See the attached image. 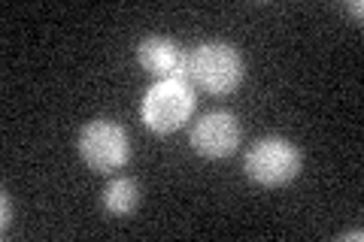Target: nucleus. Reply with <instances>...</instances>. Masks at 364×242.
Masks as SVG:
<instances>
[{"label": "nucleus", "instance_id": "obj_1", "mask_svg": "<svg viewBox=\"0 0 364 242\" xmlns=\"http://www.w3.org/2000/svg\"><path fill=\"white\" fill-rule=\"evenodd\" d=\"M186 79L207 94H231L243 82V57L228 43H203L186 55Z\"/></svg>", "mask_w": 364, "mask_h": 242}, {"label": "nucleus", "instance_id": "obj_2", "mask_svg": "<svg viewBox=\"0 0 364 242\" xmlns=\"http://www.w3.org/2000/svg\"><path fill=\"white\" fill-rule=\"evenodd\" d=\"M195 112V88L188 79H158L146 91L140 119L155 133H170L182 128Z\"/></svg>", "mask_w": 364, "mask_h": 242}, {"label": "nucleus", "instance_id": "obj_3", "mask_svg": "<svg viewBox=\"0 0 364 242\" xmlns=\"http://www.w3.org/2000/svg\"><path fill=\"white\" fill-rule=\"evenodd\" d=\"M243 170L255 185L279 188L301 172V152H298V145L282 140V136H267V140H258L246 152Z\"/></svg>", "mask_w": 364, "mask_h": 242}, {"label": "nucleus", "instance_id": "obj_4", "mask_svg": "<svg viewBox=\"0 0 364 242\" xmlns=\"http://www.w3.org/2000/svg\"><path fill=\"white\" fill-rule=\"evenodd\" d=\"M79 155L95 172H116L131 160V136L116 121L97 119L79 131Z\"/></svg>", "mask_w": 364, "mask_h": 242}, {"label": "nucleus", "instance_id": "obj_5", "mask_svg": "<svg viewBox=\"0 0 364 242\" xmlns=\"http://www.w3.org/2000/svg\"><path fill=\"white\" fill-rule=\"evenodd\" d=\"M188 143L200 158H210V160L231 158L237 152V145H240V124L225 109L207 112L195 128H191Z\"/></svg>", "mask_w": 364, "mask_h": 242}, {"label": "nucleus", "instance_id": "obj_6", "mask_svg": "<svg viewBox=\"0 0 364 242\" xmlns=\"http://www.w3.org/2000/svg\"><path fill=\"white\" fill-rule=\"evenodd\" d=\"M136 61L158 79H186V52L170 37H146L136 45Z\"/></svg>", "mask_w": 364, "mask_h": 242}, {"label": "nucleus", "instance_id": "obj_7", "mask_svg": "<svg viewBox=\"0 0 364 242\" xmlns=\"http://www.w3.org/2000/svg\"><path fill=\"white\" fill-rule=\"evenodd\" d=\"M136 206H140V182L136 179L119 176L104 188V209L109 215H116V218L131 215Z\"/></svg>", "mask_w": 364, "mask_h": 242}, {"label": "nucleus", "instance_id": "obj_8", "mask_svg": "<svg viewBox=\"0 0 364 242\" xmlns=\"http://www.w3.org/2000/svg\"><path fill=\"white\" fill-rule=\"evenodd\" d=\"M9 221H13V218H9V197L4 194V221H0V230H4V233L9 230Z\"/></svg>", "mask_w": 364, "mask_h": 242}]
</instances>
